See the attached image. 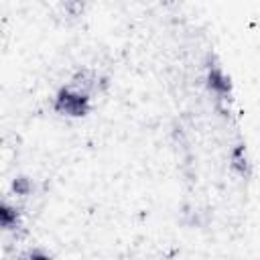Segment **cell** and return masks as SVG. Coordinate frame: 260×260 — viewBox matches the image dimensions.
<instances>
[{
    "instance_id": "277c9868",
    "label": "cell",
    "mask_w": 260,
    "mask_h": 260,
    "mask_svg": "<svg viewBox=\"0 0 260 260\" xmlns=\"http://www.w3.org/2000/svg\"><path fill=\"white\" fill-rule=\"evenodd\" d=\"M14 191L18 193V195H26V191H28V187H30V183H28V179H24V177H18V179H14Z\"/></svg>"
},
{
    "instance_id": "7a4b0ae2",
    "label": "cell",
    "mask_w": 260,
    "mask_h": 260,
    "mask_svg": "<svg viewBox=\"0 0 260 260\" xmlns=\"http://www.w3.org/2000/svg\"><path fill=\"white\" fill-rule=\"evenodd\" d=\"M209 87L211 89H215L217 93H230V81H228V77L223 75V71L219 69V67H211L209 69Z\"/></svg>"
},
{
    "instance_id": "3957f363",
    "label": "cell",
    "mask_w": 260,
    "mask_h": 260,
    "mask_svg": "<svg viewBox=\"0 0 260 260\" xmlns=\"http://www.w3.org/2000/svg\"><path fill=\"white\" fill-rule=\"evenodd\" d=\"M0 221H2V228L14 230L18 225V213H16V209L10 207L8 203H2V207H0Z\"/></svg>"
},
{
    "instance_id": "6da1fadb",
    "label": "cell",
    "mask_w": 260,
    "mask_h": 260,
    "mask_svg": "<svg viewBox=\"0 0 260 260\" xmlns=\"http://www.w3.org/2000/svg\"><path fill=\"white\" fill-rule=\"evenodd\" d=\"M55 110L61 114H69V116H83L89 110V98L85 91L77 87H63L57 93Z\"/></svg>"
},
{
    "instance_id": "5b68a950",
    "label": "cell",
    "mask_w": 260,
    "mask_h": 260,
    "mask_svg": "<svg viewBox=\"0 0 260 260\" xmlns=\"http://www.w3.org/2000/svg\"><path fill=\"white\" fill-rule=\"evenodd\" d=\"M28 260H51V258H49L45 252H41V250H35V252H30Z\"/></svg>"
}]
</instances>
